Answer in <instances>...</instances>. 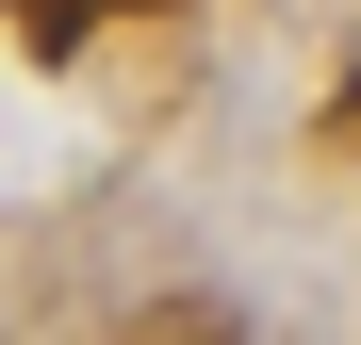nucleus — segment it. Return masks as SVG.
<instances>
[{"label": "nucleus", "instance_id": "1", "mask_svg": "<svg viewBox=\"0 0 361 345\" xmlns=\"http://www.w3.org/2000/svg\"><path fill=\"white\" fill-rule=\"evenodd\" d=\"M0 17H17L33 49H82V17H99V0H0Z\"/></svg>", "mask_w": 361, "mask_h": 345}]
</instances>
